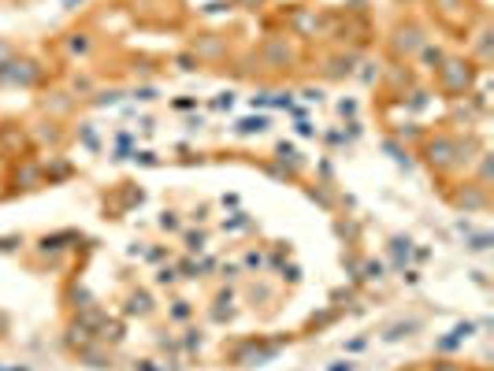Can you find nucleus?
Listing matches in <instances>:
<instances>
[{
	"label": "nucleus",
	"mask_w": 494,
	"mask_h": 371,
	"mask_svg": "<svg viewBox=\"0 0 494 371\" xmlns=\"http://www.w3.org/2000/svg\"><path fill=\"white\" fill-rule=\"evenodd\" d=\"M268 126V119H242L238 123V134H253V130H264Z\"/></svg>",
	"instance_id": "5"
},
{
	"label": "nucleus",
	"mask_w": 494,
	"mask_h": 371,
	"mask_svg": "<svg viewBox=\"0 0 494 371\" xmlns=\"http://www.w3.org/2000/svg\"><path fill=\"white\" fill-rule=\"evenodd\" d=\"M491 241H494L491 234H475V238L469 241V249H472V252H483V249H491Z\"/></svg>",
	"instance_id": "6"
},
{
	"label": "nucleus",
	"mask_w": 494,
	"mask_h": 371,
	"mask_svg": "<svg viewBox=\"0 0 494 371\" xmlns=\"http://www.w3.org/2000/svg\"><path fill=\"white\" fill-rule=\"evenodd\" d=\"M231 101H234L231 93H219V97H216V104H219V108H231Z\"/></svg>",
	"instance_id": "9"
},
{
	"label": "nucleus",
	"mask_w": 494,
	"mask_h": 371,
	"mask_svg": "<svg viewBox=\"0 0 494 371\" xmlns=\"http://www.w3.org/2000/svg\"><path fill=\"white\" fill-rule=\"evenodd\" d=\"M431 371H461V368H453V364H435Z\"/></svg>",
	"instance_id": "11"
},
{
	"label": "nucleus",
	"mask_w": 494,
	"mask_h": 371,
	"mask_svg": "<svg viewBox=\"0 0 494 371\" xmlns=\"http://www.w3.org/2000/svg\"><path fill=\"white\" fill-rule=\"evenodd\" d=\"M394 45H398V52H416V49H424V38H420V30H413V26H409V30L401 26Z\"/></svg>",
	"instance_id": "3"
},
{
	"label": "nucleus",
	"mask_w": 494,
	"mask_h": 371,
	"mask_svg": "<svg viewBox=\"0 0 494 371\" xmlns=\"http://www.w3.org/2000/svg\"><path fill=\"white\" fill-rule=\"evenodd\" d=\"M4 334H8V315L0 312V338H4Z\"/></svg>",
	"instance_id": "10"
},
{
	"label": "nucleus",
	"mask_w": 494,
	"mask_h": 371,
	"mask_svg": "<svg viewBox=\"0 0 494 371\" xmlns=\"http://www.w3.org/2000/svg\"><path fill=\"white\" fill-rule=\"evenodd\" d=\"M71 49H75V52H86V49H89L86 34H75V38H71Z\"/></svg>",
	"instance_id": "7"
},
{
	"label": "nucleus",
	"mask_w": 494,
	"mask_h": 371,
	"mask_svg": "<svg viewBox=\"0 0 494 371\" xmlns=\"http://www.w3.org/2000/svg\"><path fill=\"white\" fill-rule=\"evenodd\" d=\"M427 152H431V156H427V160H431V167L438 164V167H446V164H450V152H453V141L450 138H438V141H431V145H427Z\"/></svg>",
	"instance_id": "2"
},
{
	"label": "nucleus",
	"mask_w": 494,
	"mask_h": 371,
	"mask_svg": "<svg viewBox=\"0 0 494 371\" xmlns=\"http://www.w3.org/2000/svg\"><path fill=\"white\" fill-rule=\"evenodd\" d=\"M472 331H475L472 323H461V327H453V334H450V338H446V342H438V349H453V346H461V342L469 338Z\"/></svg>",
	"instance_id": "4"
},
{
	"label": "nucleus",
	"mask_w": 494,
	"mask_h": 371,
	"mask_svg": "<svg viewBox=\"0 0 494 371\" xmlns=\"http://www.w3.org/2000/svg\"><path fill=\"white\" fill-rule=\"evenodd\" d=\"M331 371H353V364H338V368H331Z\"/></svg>",
	"instance_id": "12"
},
{
	"label": "nucleus",
	"mask_w": 494,
	"mask_h": 371,
	"mask_svg": "<svg viewBox=\"0 0 494 371\" xmlns=\"http://www.w3.org/2000/svg\"><path fill=\"white\" fill-rule=\"evenodd\" d=\"M464 63H457V60H450L446 67H438L442 71V78H446V89L450 93H461V89H469V71H461Z\"/></svg>",
	"instance_id": "1"
},
{
	"label": "nucleus",
	"mask_w": 494,
	"mask_h": 371,
	"mask_svg": "<svg viewBox=\"0 0 494 371\" xmlns=\"http://www.w3.org/2000/svg\"><path fill=\"white\" fill-rule=\"evenodd\" d=\"M8 60H12V45H8V41H0V67H4Z\"/></svg>",
	"instance_id": "8"
},
{
	"label": "nucleus",
	"mask_w": 494,
	"mask_h": 371,
	"mask_svg": "<svg viewBox=\"0 0 494 371\" xmlns=\"http://www.w3.org/2000/svg\"><path fill=\"white\" fill-rule=\"evenodd\" d=\"M249 4H257V0H249Z\"/></svg>",
	"instance_id": "13"
}]
</instances>
